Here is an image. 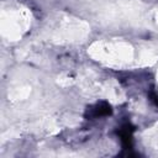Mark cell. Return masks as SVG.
Wrapping results in <instances>:
<instances>
[{
  "label": "cell",
  "instance_id": "1",
  "mask_svg": "<svg viewBox=\"0 0 158 158\" xmlns=\"http://www.w3.org/2000/svg\"><path fill=\"white\" fill-rule=\"evenodd\" d=\"M112 114L111 105L106 101H99L91 106H89L84 114L85 118L88 120H94V118H100L105 116H110Z\"/></svg>",
  "mask_w": 158,
  "mask_h": 158
},
{
  "label": "cell",
  "instance_id": "2",
  "mask_svg": "<svg viewBox=\"0 0 158 158\" xmlns=\"http://www.w3.org/2000/svg\"><path fill=\"white\" fill-rule=\"evenodd\" d=\"M132 133H133V127L130 123H125L117 130V135L121 139L122 148L125 151L132 149Z\"/></svg>",
  "mask_w": 158,
  "mask_h": 158
},
{
  "label": "cell",
  "instance_id": "3",
  "mask_svg": "<svg viewBox=\"0 0 158 158\" xmlns=\"http://www.w3.org/2000/svg\"><path fill=\"white\" fill-rule=\"evenodd\" d=\"M148 96H149V100H151L156 106H158V90L152 89V90L149 91Z\"/></svg>",
  "mask_w": 158,
  "mask_h": 158
}]
</instances>
